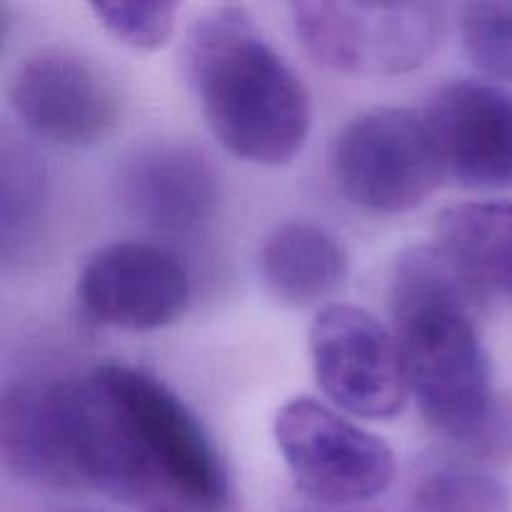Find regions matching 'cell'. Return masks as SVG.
<instances>
[{"mask_svg":"<svg viewBox=\"0 0 512 512\" xmlns=\"http://www.w3.org/2000/svg\"><path fill=\"white\" fill-rule=\"evenodd\" d=\"M273 438L295 485L323 505L368 503L393 485L388 443L315 398L288 400Z\"/></svg>","mask_w":512,"mask_h":512,"instance_id":"5b68a950","label":"cell"},{"mask_svg":"<svg viewBox=\"0 0 512 512\" xmlns=\"http://www.w3.org/2000/svg\"><path fill=\"white\" fill-rule=\"evenodd\" d=\"M438 245L478 293L512 303V203H460L438 218Z\"/></svg>","mask_w":512,"mask_h":512,"instance_id":"7c38bea8","label":"cell"},{"mask_svg":"<svg viewBox=\"0 0 512 512\" xmlns=\"http://www.w3.org/2000/svg\"><path fill=\"white\" fill-rule=\"evenodd\" d=\"M300 45L345 75H405L423 68L443 35L435 3H293Z\"/></svg>","mask_w":512,"mask_h":512,"instance_id":"277c9868","label":"cell"},{"mask_svg":"<svg viewBox=\"0 0 512 512\" xmlns=\"http://www.w3.org/2000/svg\"><path fill=\"white\" fill-rule=\"evenodd\" d=\"M0 180V240L5 263H10L15 253H25L38 233L48 178L43 163L30 150L5 148Z\"/></svg>","mask_w":512,"mask_h":512,"instance_id":"4fadbf2b","label":"cell"},{"mask_svg":"<svg viewBox=\"0 0 512 512\" xmlns=\"http://www.w3.org/2000/svg\"><path fill=\"white\" fill-rule=\"evenodd\" d=\"M415 512H510V490L478 465H440L420 478Z\"/></svg>","mask_w":512,"mask_h":512,"instance_id":"5bb4252c","label":"cell"},{"mask_svg":"<svg viewBox=\"0 0 512 512\" xmlns=\"http://www.w3.org/2000/svg\"><path fill=\"white\" fill-rule=\"evenodd\" d=\"M445 175L468 190H512V93L490 80H453L430 98Z\"/></svg>","mask_w":512,"mask_h":512,"instance_id":"9c48e42d","label":"cell"},{"mask_svg":"<svg viewBox=\"0 0 512 512\" xmlns=\"http://www.w3.org/2000/svg\"><path fill=\"white\" fill-rule=\"evenodd\" d=\"M480 463H512V395L500 393L478 428L460 445Z\"/></svg>","mask_w":512,"mask_h":512,"instance_id":"e0dca14e","label":"cell"},{"mask_svg":"<svg viewBox=\"0 0 512 512\" xmlns=\"http://www.w3.org/2000/svg\"><path fill=\"white\" fill-rule=\"evenodd\" d=\"M350 258L330 230L313 223H285L265 238L258 273L265 293L285 308H313L333 298L348 278Z\"/></svg>","mask_w":512,"mask_h":512,"instance_id":"8fae6325","label":"cell"},{"mask_svg":"<svg viewBox=\"0 0 512 512\" xmlns=\"http://www.w3.org/2000/svg\"><path fill=\"white\" fill-rule=\"evenodd\" d=\"M330 168L340 193L375 215L415 210L448 178L428 115L413 108H373L348 120Z\"/></svg>","mask_w":512,"mask_h":512,"instance_id":"3957f363","label":"cell"},{"mask_svg":"<svg viewBox=\"0 0 512 512\" xmlns=\"http://www.w3.org/2000/svg\"><path fill=\"white\" fill-rule=\"evenodd\" d=\"M75 300L93 325L150 333L173 325L190 303V275L175 253L143 240L95 250L78 273Z\"/></svg>","mask_w":512,"mask_h":512,"instance_id":"52a82bcc","label":"cell"},{"mask_svg":"<svg viewBox=\"0 0 512 512\" xmlns=\"http://www.w3.org/2000/svg\"><path fill=\"white\" fill-rule=\"evenodd\" d=\"M315 380L335 408L365 420L395 418L410 388L393 330L373 313L330 303L310 325Z\"/></svg>","mask_w":512,"mask_h":512,"instance_id":"8992f818","label":"cell"},{"mask_svg":"<svg viewBox=\"0 0 512 512\" xmlns=\"http://www.w3.org/2000/svg\"><path fill=\"white\" fill-rule=\"evenodd\" d=\"M90 13L100 28L130 50L163 48L175 30L173 3H90Z\"/></svg>","mask_w":512,"mask_h":512,"instance_id":"2e32d148","label":"cell"},{"mask_svg":"<svg viewBox=\"0 0 512 512\" xmlns=\"http://www.w3.org/2000/svg\"><path fill=\"white\" fill-rule=\"evenodd\" d=\"M180 58L210 133L230 155L265 168L293 163L313 128V98L248 10H205Z\"/></svg>","mask_w":512,"mask_h":512,"instance_id":"6da1fadb","label":"cell"},{"mask_svg":"<svg viewBox=\"0 0 512 512\" xmlns=\"http://www.w3.org/2000/svg\"><path fill=\"white\" fill-rule=\"evenodd\" d=\"M63 512H93V510H63ZM150 512H185V510H178V508H153Z\"/></svg>","mask_w":512,"mask_h":512,"instance_id":"ac0fdd59","label":"cell"},{"mask_svg":"<svg viewBox=\"0 0 512 512\" xmlns=\"http://www.w3.org/2000/svg\"><path fill=\"white\" fill-rule=\"evenodd\" d=\"M115 190L125 213L170 235L198 233L220 200V180L200 150L178 143L138 148L123 160Z\"/></svg>","mask_w":512,"mask_h":512,"instance_id":"30bf717a","label":"cell"},{"mask_svg":"<svg viewBox=\"0 0 512 512\" xmlns=\"http://www.w3.org/2000/svg\"><path fill=\"white\" fill-rule=\"evenodd\" d=\"M10 108L38 138L63 148H88L113 130L118 95L88 58L48 48L28 55L15 70Z\"/></svg>","mask_w":512,"mask_h":512,"instance_id":"ba28073f","label":"cell"},{"mask_svg":"<svg viewBox=\"0 0 512 512\" xmlns=\"http://www.w3.org/2000/svg\"><path fill=\"white\" fill-rule=\"evenodd\" d=\"M478 298L440 245H415L395 260L390 315L410 395L458 448L500 395L475 318Z\"/></svg>","mask_w":512,"mask_h":512,"instance_id":"7a4b0ae2","label":"cell"},{"mask_svg":"<svg viewBox=\"0 0 512 512\" xmlns=\"http://www.w3.org/2000/svg\"><path fill=\"white\" fill-rule=\"evenodd\" d=\"M460 38L475 68L500 83H512V0L463 5Z\"/></svg>","mask_w":512,"mask_h":512,"instance_id":"9a60e30c","label":"cell"}]
</instances>
